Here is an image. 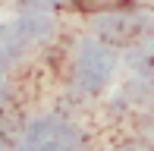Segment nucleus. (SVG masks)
Wrapping results in <instances>:
<instances>
[{
  "mask_svg": "<svg viewBox=\"0 0 154 151\" xmlns=\"http://www.w3.org/2000/svg\"><path fill=\"white\" fill-rule=\"evenodd\" d=\"M72 6L82 13H113L126 6V0H72Z\"/></svg>",
  "mask_w": 154,
  "mask_h": 151,
  "instance_id": "1",
  "label": "nucleus"
}]
</instances>
